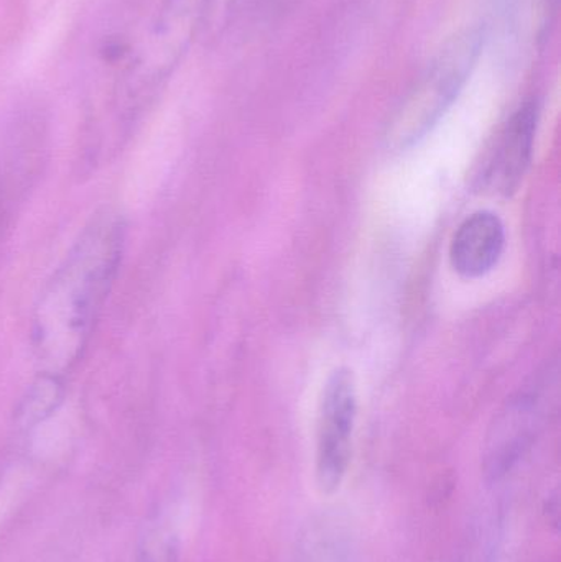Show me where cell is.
<instances>
[{"label": "cell", "instance_id": "obj_8", "mask_svg": "<svg viewBox=\"0 0 561 562\" xmlns=\"http://www.w3.org/2000/svg\"><path fill=\"white\" fill-rule=\"evenodd\" d=\"M61 400V383L58 376L43 373L42 379L30 390L29 398L23 403V416L26 422H40L55 409Z\"/></svg>", "mask_w": 561, "mask_h": 562}, {"label": "cell", "instance_id": "obj_5", "mask_svg": "<svg viewBox=\"0 0 561 562\" xmlns=\"http://www.w3.org/2000/svg\"><path fill=\"white\" fill-rule=\"evenodd\" d=\"M539 109L534 101L520 105L501 132L481 181L494 193L509 194L523 180L532 157Z\"/></svg>", "mask_w": 561, "mask_h": 562}, {"label": "cell", "instance_id": "obj_3", "mask_svg": "<svg viewBox=\"0 0 561 562\" xmlns=\"http://www.w3.org/2000/svg\"><path fill=\"white\" fill-rule=\"evenodd\" d=\"M356 412L355 375L341 367L329 375L319 405L316 479L323 494L338 491L348 471Z\"/></svg>", "mask_w": 561, "mask_h": 562}, {"label": "cell", "instance_id": "obj_4", "mask_svg": "<svg viewBox=\"0 0 561 562\" xmlns=\"http://www.w3.org/2000/svg\"><path fill=\"white\" fill-rule=\"evenodd\" d=\"M206 2L207 0H167L165 2L147 49L138 63V68L135 69V79L142 89L157 85L177 65L178 59L193 40Z\"/></svg>", "mask_w": 561, "mask_h": 562}, {"label": "cell", "instance_id": "obj_1", "mask_svg": "<svg viewBox=\"0 0 561 562\" xmlns=\"http://www.w3.org/2000/svg\"><path fill=\"white\" fill-rule=\"evenodd\" d=\"M125 237L119 211H98L40 294L33 344L45 373L58 376L81 356L117 276Z\"/></svg>", "mask_w": 561, "mask_h": 562}, {"label": "cell", "instance_id": "obj_2", "mask_svg": "<svg viewBox=\"0 0 561 562\" xmlns=\"http://www.w3.org/2000/svg\"><path fill=\"white\" fill-rule=\"evenodd\" d=\"M483 48L478 26L458 32L422 72L388 127V144L407 148L424 138L457 101Z\"/></svg>", "mask_w": 561, "mask_h": 562}, {"label": "cell", "instance_id": "obj_6", "mask_svg": "<svg viewBox=\"0 0 561 562\" xmlns=\"http://www.w3.org/2000/svg\"><path fill=\"white\" fill-rule=\"evenodd\" d=\"M506 231L500 216L480 211L468 217L455 234L450 259L453 269L467 279L486 276L503 256Z\"/></svg>", "mask_w": 561, "mask_h": 562}, {"label": "cell", "instance_id": "obj_7", "mask_svg": "<svg viewBox=\"0 0 561 562\" xmlns=\"http://www.w3.org/2000/svg\"><path fill=\"white\" fill-rule=\"evenodd\" d=\"M516 412H509L487 439L484 454V477L487 484H497L513 472L532 446L534 422L529 418V406L520 403Z\"/></svg>", "mask_w": 561, "mask_h": 562}]
</instances>
